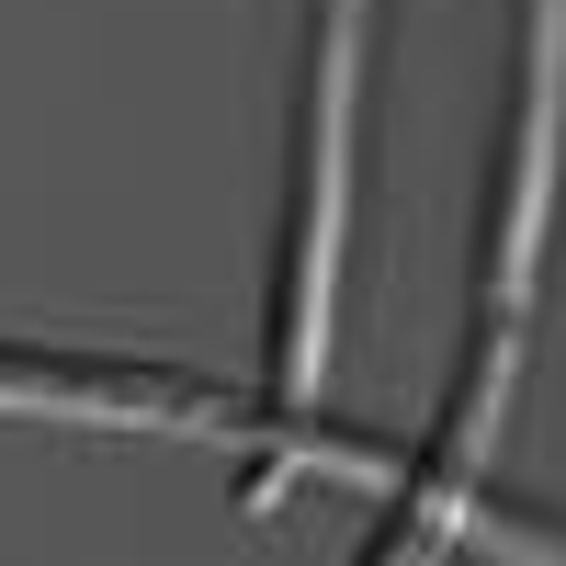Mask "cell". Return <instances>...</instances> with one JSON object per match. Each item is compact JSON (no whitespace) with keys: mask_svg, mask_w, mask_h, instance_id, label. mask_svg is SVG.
Listing matches in <instances>:
<instances>
[{"mask_svg":"<svg viewBox=\"0 0 566 566\" xmlns=\"http://www.w3.org/2000/svg\"><path fill=\"white\" fill-rule=\"evenodd\" d=\"M352 57H363V0H317L306 125H295V227H283V306H272L283 408H306L317 363H328V272H340V216H352Z\"/></svg>","mask_w":566,"mask_h":566,"instance_id":"1","label":"cell"}]
</instances>
